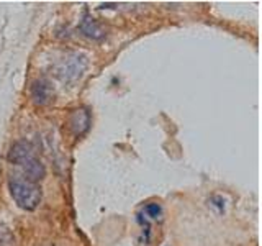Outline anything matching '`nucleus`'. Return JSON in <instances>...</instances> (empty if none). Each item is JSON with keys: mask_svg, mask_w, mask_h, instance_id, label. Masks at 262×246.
<instances>
[{"mask_svg": "<svg viewBox=\"0 0 262 246\" xmlns=\"http://www.w3.org/2000/svg\"><path fill=\"white\" fill-rule=\"evenodd\" d=\"M8 191H10L15 203L27 212L36 210L41 203V199H43V192H41V187L38 184H33L18 176H12L8 179Z\"/></svg>", "mask_w": 262, "mask_h": 246, "instance_id": "f257e3e1", "label": "nucleus"}, {"mask_svg": "<svg viewBox=\"0 0 262 246\" xmlns=\"http://www.w3.org/2000/svg\"><path fill=\"white\" fill-rule=\"evenodd\" d=\"M87 64H89V61H87L85 54L71 53L56 64L54 74L61 82L72 84V82L79 80L82 76H84V72L87 69Z\"/></svg>", "mask_w": 262, "mask_h": 246, "instance_id": "f03ea898", "label": "nucleus"}, {"mask_svg": "<svg viewBox=\"0 0 262 246\" xmlns=\"http://www.w3.org/2000/svg\"><path fill=\"white\" fill-rule=\"evenodd\" d=\"M30 95H31V100L36 105L43 107V105H48L54 98V89L48 79H36V80H33L30 86Z\"/></svg>", "mask_w": 262, "mask_h": 246, "instance_id": "7ed1b4c3", "label": "nucleus"}, {"mask_svg": "<svg viewBox=\"0 0 262 246\" xmlns=\"http://www.w3.org/2000/svg\"><path fill=\"white\" fill-rule=\"evenodd\" d=\"M31 158H35V150H33L31 143L25 141V139L13 143L12 148H10V151H8V154H7V159L10 161L12 164L20 166V168L27 161H30Z\"/></svg>", "mask_w": 262, "mask_h": 246, "instance_id": "20e7f679", "label": "nucleus"}, {"mask_svg": "<svg viewBox=\"0 0 262 246\" xmlns=\"http://www.w3.org/2000/svg\"><path fill=\"white\" fill-rule=\"evenodd\" d=\"M23 169V176L27 180H30V182L33 184H38L39 180H43L45 176H46V168H45V164L41 162L36 156L35 158H31L30 161H27L21 166Z\"/></svg>", "mask_w": 262, "mask_h": 246, "instance_id": "39448f33", "label": "nucleus"}, {"mask_svg": "<svg viewBox=\"0 0 262 246\" xmlns=\"http://www.w3.org/2000/svg\"><path fill=\"white\" fill-rule=\"evenodd\" d=\"M69 125L72 133L76 136H82L89 130L90 127V113L85 109H77L74 110L71 115V120H69Z\"/></svg>", "mask_w": 262, "mask_h": 246, "instance_id": "423d86ee", "label": "nucleus"}, {"mask_svg": "<svg viewBox=\"0 0 262 246\" xmlns=\"http://www.w3.org/2000/svg\"><path fill=\"white\" fill-rule=\"evenodd\" d=\"M79 30L84 33V35L90 39H102L105 36V30L100 27V23H98L95 18H92L90 15H84V18H82L80 25H79Z\"/></svg>", "mask_w": 262, "mask_h": 246, "instance_id": "0eeeda50", "label": "nucleus"}, {"mask_svg": "<svg viewBox=\"0 0 262 246\" xmlns=\"http://www.w3.org/2000/svg\"><path fill=\"white\" fill-rule=\"evenodd\" d=\"M144 212L149 218H159L162 213V209L159 203H147L144 207Z\"/></svg>", "mask_w": 262, "mask_h": 246, "instance_id": "6e6552de", "label": "nucleus"}]
</instances>
